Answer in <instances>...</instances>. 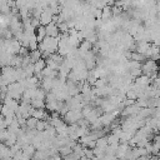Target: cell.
I'll use <instances>...</instances> for the list:
<instances>
[{"label": "cell", "instance_id": "1", "mask_svg": "<svg viewBox=\"0 0 160 160\" xmlns=\"http://www.w3.org/2000/svg\"><path fill=\"white\" fill-rule=\"evenodd\" d=\"M24 91H25V89L19 82H12L8 86V96L14 100H20L22 98Z\"/></svg>", "mask_w": 160, "mask_h": 160}, {"label": "cell", "instance_id": "2", "mask_svg": "<svg viewBox=\"0 0 160 160\" xmlns=\"http://www.w3.org/2000/svg\"><path fill=\"white\" fill-rule=\"evenodd\" d=\"M82 111V110H81ZM81 111H75V110H69L68 114L62 118L64 119V122L66 125H71V124H78L79 120H81L84 116H82V112Z\"/></svg>", "mask_w": 160, "mask_h": 160}, {"label": "cell", "instance_id": "3", "mask_svg": "<svg viewBox=\"0 0 160 160\" xmlns=\"http://www.w3.org/2000/svg\"><path fill=\"white\" fill-rule=\"evenodd\" d=\"M141 71H142V75L149 76L150 74H152L155 71H159V66H158L156 61H154L151 59H148L145 62L141 64Z\"/></svg>", "mask_w": 160, "mask_h": 160}, {"label": "cell", "instance_id": "4", "mask_svg": "<svg viewBox=\"0 0 160 160\" xmlns=\"http://www.w3.org/2000/svg\"><path fill=\"white\" fill-rule=\"evenodd\" d=\"M45 30H46V36H50V38H59L60 36L59 28L55 22H50L49 25H46Z\"/></svg>", "mask_w": 160, "mask_h": 160}, {"label": "cell", "instance_id": "5", "mask_svg": "<svg viewBox=\"0 0 160 160\" xmlns=\"http://www.w3.org/2000/svg\"><path fill=\"white\" fill-rule=\"evenodd\" d=\"M52 14L50 12V11H48L46 9H44V11H42V14H41V16H40V25H42V26H46V25H49L50 22H52Z\"/></svg>", "mask_w": 160, "mask_h": 160}, {"label": "cell", "instance_id": "6", "mask_svg": "<svg viewBox=\"0 0 160 160\" xmlns=\"http://www.w3.org/2000/svg\"><path fill=\"white\" fill-rule=\"evenodd\" d=\"M41 88L46 92H50L54 89V79L52 78H44L41 80Z\"/></svg>", "mask_w": 160, "mask_h": 160}, {"label": "cell", "instance_id": "7", "mask_svg": "<svg viewBox=\"0 0 160 160\" xmlns=\"http://www.w3.org/2000/svg\"><path fill=\"white\" fill-rule=\"evenodd\" d=\"M35 34H36V40H38V42H39V44L42 42V40L46 38V30H45V26L40 25V26L36 29Z\"/></svg>", "mask_w": 160, "mask_h": 160}, {"label": "cell", "instance_id": "8", "mask_svg": "<svg viewBox=\"0 0 160 160\" xmlns=\"http://www.w3.org/2000/svg\"><path fill=\"white\" fill-rule=\"evenodd\" d=\"M35 151H36V149H35L34 145H31V144H30V145H26V146L22 148V155L26 156V158H29V159H32Z\"/></svg>", "mask_w": 160, "mask_h": 160}, {"label": "cell", "instance_id": "9", "mask_svg": "<svg viewBox=\"0 0 160 160\" xmlns=\"http://www.w3.org/2000/svg\"><path fill=\"white\" fill-rule=\"evenodd\" d=\"M46 68V61L44 59H40L38 60L36 62H34V70H35V74H39V72H42V70Z\"/></svg>", "mask_w": 160, "mask_h": 160}, {"label": "cell", "instance_id": "10", "mask_svg": "<svg viewBox=\"0 0 160 160\" xmlns=\"http://www.w3.org/2000/svg\"><path fill=\"white\" fill-rule=\"evenodd\" d=\"M71 154H72V149H71L70 146L65 145V146L59 148V155H60L62 159L66 158V156H69V155H71Z\"/></svg>", "mask_w": 160, "mask_h": 160}, {"label": "cell", "instance_id": "11", "mask_svg": "<svg viewBox=\"0 0 160 160\" xmlns=\"http://www.w3.org/2000/svg\"><path fill=\"white\" fill-rule=\"evenodd\" d=\"M30 105L34 108V109H44L45 108V100H40V99H32Z\"/></svg>", "mask_w": 160, "mask_h": 160}, {"label": "cell", "instance_id": "12", "mask_svg": "<svg viewBox=\"0 0 160 160\" xmlns=\"http://www.w3.org/2000/svg\"><path fill=\"white\" fill-rule=\"evenodd\" d=\"M38 121L39 120H36L35 118H29L28 120H26V128L29 129V130H34V129H36V125H38Z\"/></svg>", "mask_w": 160, "mask_h": 160}, {"label": "cell", "instance_id": "13", "mask_svg": "<svg viewBox=\"0 0 160 160\" xmlns=\"http://www.w3.org/2000/svg\"><path fill=\"white\" fill-rule=\"evenodd\" d=\"M29 56H30V59H31V61H32V64H34V62H36L38 60H40V59H42V58H41V52H40L39 50H34V51H30V54H29Z\"/></svg>", "mask_w": 160, "mask_h": 160}, {"label": "cell", "instance_id": "14", "mask_svg": "<svg viewBox=\"0 0 160 160\" xmlns=\"http://www.w3.org/2000/svg\"><path fill=\"white\" fill-rule=\"evenodd\" d=\"M108 145H109V142H108V136H102V138H100V139L96 140V146H99V148L106 149Z\"/></svg>", "mask_w": 160, "mask_h": 160}, {"label": "cell", "instance_id": "15", "mask_svg": "<svg viewBox=\"0 0 160 160\" xmlns=\"http://www.w3.org/2000/svg\"><path fill=\"white\" fill-rule=\"evenodd\" d=\"M106 82H108V79H106V78L98 79L96 82H95V85H94V88H96V89H101V88H104V86L106 85Z\"/></svg>", "mask_w": 160, "mask_h": 160}, {"label": "cell", "instance_id": "16", "mask_svg": "<svg viewBox=\"0 0 160 160\" xmlns=\"http://www.w3.org/2000/svg\"><path fill=\"white\" fill-rule=\"evenodd\" d=\"M108 142H109V145H112V144H119V142H120V139H119L116 135L110 134V135L108 136Z\"/></svg>", "mask_w": 160, "mask_h": 160}, {"label": "cell", "instance_id": "17", "mask_svg": "<svg viewBox=\"0 0 160 160\" xmlns=\"http://www.w3.org/2000/svg\"><path fill=\"white\" fill-rule=\"evenodd\" d=\"M84 156H85V158H88V159H91V160H92V159L95 158L92 149H88V148H84Z\"/></svg>", "mask_w": 160, "mask_h": 160}, {"label": "cell", "instance_id": "18", "mask_svg": "<svg viewBox=\"0 0 160 160\" xmlns=\"http://www.w3.org/2000/svg\"><path fill=\"white\" fill-rule=\"evenodd\" d=\"M48 160H62V158L58 154V155H55V156H51V158H49Z\"/></svg>", "mask_w": 160, "mask_h": 160}, {"label": "cell", "instance_id": "19", "mask_svg": "<svg viewBox=\"0 0 160 160\" xmlns=\"http://www.w3.org/2000/svg\"><path fill=\"white\" fill-rule=\"evenodd\" d=\"M150 160H160V158L158 155H151L150 156Z\"/></svg>", "mask_w": 160, "mask_h": 160}, {"label": "cell", "instance_id": "20", "mask_svg": "<svg viewBox=\"0 0 160 160\" xmlns=\"http://www.w3.org/2000/svg\"><path fill=\"white\" fill-rule=\"evenodd\" d=\"M159 71H160V65H159Z\"/></svg>", "mask_w": 160, "mask_h": 160}, {"label": "cell", "instance_id": "21", "mask_svg": "<svg viewBox=\"0 0 160 160\" xmlns=\"http://www.w3.org/2000/svg\"><path fill=\"white\" fill-rule=\"evenodd\" d=\"M31 160H32V159H31Z\"/></svg>", "mask_w": 160, "mask_h": 160}]
</instances>
